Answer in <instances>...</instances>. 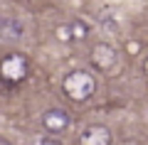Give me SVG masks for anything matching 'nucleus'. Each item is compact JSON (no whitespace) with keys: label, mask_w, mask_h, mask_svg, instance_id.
<instances>
[{"label":"nucleus","mask_w":148,"mask_h":145,"mask_svg":"<svg viewBox=\"0 0 148 145\" xmlns=\"http://www.w3.org/2000/svg\"><path fill=\"white\" fill-rule=\"evenodd\" d=\"M62 91H64V96H67L69 101L84 103V101H89L91 96H94L96 81H94V76H91L86 69H74V71H69L67 76H64Z\"/></svg>","instance_id":"nucleus-1"},{"label":"nucleus","mask_w":148,"mask_h":145,"mask_svg":"<svg viewBox=\"0 0 148 145\" xmlns=\"http://www.w3.org/2000/svg\"><path fill=\"white\" fill-rule=\"evenodd\" d=\"M27 74H30V62H27L25 54H5L3 57V62H0V76H3V81L8 84V86H15V84L25 81Z\"/></svg>","instance_id":"nucleus-2"},{"label":"nucleus","mask_w":148,"mask_h":145,"mask_svg":"<svg viewBox=\"0 0 148 145\" xmlns=\"http://www.w3.org/2000/svg\"><path fill=\"white\" fill-rule=\"evenodd\" d=\"M89 59H91V67H94L96 71L109 74V71H114V69H116V64H119V52H116L111 44L101 42V44H96L94 49H91Z\"/></svg>","instance_id":"nucleus-3"},{"label":"nucleus","mask_w":148,"mask_h":145,"mask_svg":"<svg viewBox=\"0 0 148 145\" xmlns=\"http://www.w3.org/2000/svg\"><path fill=\"white\" fill-rule=\"evenodd\" d=\"M69 123H72V118H69V113L64 108H49V111L42 113V128L52 135L64 133L69 128Z\"/></svg>","instance_id":"nucleus-4"},{"label":"nucleus","mask_w":148,"mask_h":145,"mask_svg":"<svg viewBox=\"0 0 148 145\" xmlns=\"http://www.w3.org/2000/svg\"><path fill=\"white\" fill-rule=\"evenodd\" d=\"M79 145H111V130L106 125H86L79 135Z\"/></svg>","instance_id":"nucleus-5"},{"label":"nucleus","mask_w":148,"mask_h":145,"mask_svg":"<svg viewBox=\"0 0 148 145\" xmlns=\"http://www.w3.org/2000/svg\"><path fill=\"white\" fill-rule=\"evenodd\" d=\"M3 35H5V39H17V37H22V25L12 17H5L3 20Z\"/></svg>","instance_id":"nucleus-6"},{"label":"nucleus","mask_w":148,"mask_h":145,"mask_svg":"<svg viewBox=\"0 0 148 145\" xmlns=\"http://www.w3.org/2000/svg\"><path fill=\"white\" fill-rule=\"evenodd\" d=\"M69 25H72V37H74V39H86L89 27H86L84 20H74V22H69Z\"/></svg>","instance_id":"nucleus-7"},{"label":"nucleus","mask_w":148,"mask_h":145,"mask_svg":"<svg viewBox=\"0 0 148 145\" xmlns=\"http://www.w3.org/2000/svg\"><path fill=\"white\" fill-rule=\"evenodd\" d=\"M57 39L59 42H72V25H59L57 27Z\"/></svg>","instance_id":"nucleus-8"},{"label":"nucleus","mask_w":148,"mask_h":145,"mask_svg":"<svg viewBox=\"0 0 148 145\" xmlns=\"http://www.w3.org/2000/svg\"><path fill=\"white\" fill-rule=\"evenodd\" d=\"M40 145H62V140H59V138H54V135L49 133V135H45V138L40 140Z\"/></svg>","instance_id":"nucleus-9"},{"label":"nucleus","mask_w":148,"mask_h":145,"mask_svg":"<svg viewBox=\"0 0 148 145\" xmlns=\"http://www.w3.org/2000/svg\"><path fill=\"white\" fill-rule=\"evenodd\" d=\"M0 145H10V140H8V138H0Z\"/></svg>","instance_id":"nucleus-10"},{"label":"nucleus","mask_w":148,"mask_h":145,"mask_svg":"<svg viewBox=\"0 0 148 145\" xmlns=\"http://www.w3.org/2000/svg\"><path fill=\"white\" fill-rule=\"evenodd\" d=\"M143 71L148 74V59H146V62H143Z\"/></svg>","instance_id":"nucleus-11"}]
</instances>
